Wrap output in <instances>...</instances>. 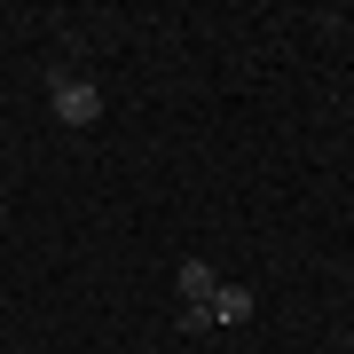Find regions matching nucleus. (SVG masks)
<instances>
[{"label": "nucleus", "instance_id": "f257e3e1", "mask_svg": "<svg viewBox=\"0 0 354 354\" xmlns=\"http://www.w3.org/2000/svg\"><path fill=\"white\" fill-rule=\"evenodd\" d=\"M174 291H181V330H213V291H221L213 268H205V260H181Z\"/></svg>", "mask_w": 354, "mask_h": 354}, {"label": "nucleus", "instance_id": "7ed1b4c3", "mask_svg": "<svg viewBox=\"0 0 354 354\" xmlns=\"http://www.w3.org/2000/svg\"><path fill=\"white\" fill-rule=\"evenodd\" d=\"M213 323H252V291H244V283H221L213 291Z\"/></svg>", "mask_w": 354, "mask_h": 354}, {"label": "nucleus", "instance_id": "f03ea898", "mask_svg": "<svg viewBox=\"0 0 354 354\" xmlns=\"http://www.w3.org/2000/svg\"><path fill=\"white\" fill-rule=\"evenodd\" d=\"M48 111L64 118V127H95V118H102V87H87V79H55V87H48Z\"/></svg>", "mask_w": 354, "mask_h": 354}]
</instances>
